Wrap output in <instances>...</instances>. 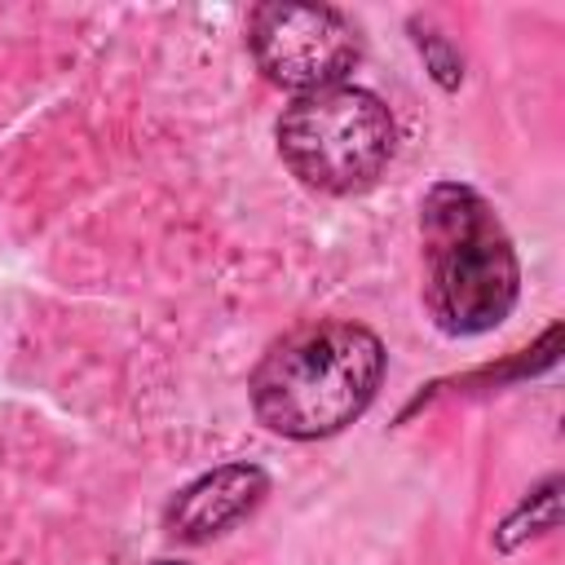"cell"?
<instances>
[{
  "label": "cell",
  "instance_id": "obj_8",
  "mask_svg": "<svg viewBox=\"0 0 565 565\" xmlns=\"http://www.w3.org/2000/svg\"><path fill=\"white\" fill-rule=\"evenodd\" d=\"M154 565H181V561H154Z\"/></svg>",
  "mask_w": 565,
  "mask_h": 565
},
{
  "label": "cell",
  "instance_id": "obj_6",
  "mask_svg": "<svg viewBox=\"0 0 565 565\" xmlns=\"http://www.w3.org/2000/svg\"><path fill=\"white\" fill-rule=\"evenodd\" d=\"M556 490H561V481L547 477L539 490H530V499H521V508H516V512L503 521V530H499V547H503V552H512L516 543H525V539H534V534L556 530V521H561V499H556Z\"/></svg>",
  "mask_w": 565,
  "mask_h": 565
},
{
  "label": "cell",
  "instance_id": "obj_7",
  "mask_svg": "<svg viewBox=\"0 0 565 565\" xmlns=\"http://www.w3.org/2000/svg\"><path fill=\"white\" fill-rule=\"evenodd\" d=\"M411 31H415V49L424 53L433 79H437L441 88H459V79H463V62H459V53L446 44V35H437L433 26H419V22H411Z\"/></svg>",
  "mask_w": 565,
  "mask_h": 565
},
{
  "label": "cell",
  "instance_id": "obj_4",
  "mask_svg": "<svg viewBox=\"0 0 565 565\" xmlns=\"http://www.w3.org/2000/svg\"><path fill=\"white\" fill-rule=\"evenodd\" d=\"M247 44L265 79L291 93L344 84L362 53L358 26L331 4H260L252 13Z\"/></svg>",
  "mask_w": 565,
  "mask_h": 565
},
{
  "label": "cell",
  "instance_id": "obj_3",
  "mask_svg": "<svg viewBox=\"0 0 565 565\" xmlns=\"http://www.w3.org/2000/svg\"><path fill=\"white\" fill-rule=\"evenodd\" d=\"M393 146H397L393 110L358 84L300 93L278 119L282 163L309 190L322 194L366 190L388 168Z\"/></svg>",
  "mask_w": 565,
  "mask_h": 565
},
{
  "label": "cell",
  "instance_id": "obj_1",
  "mask_svg": "<svg viewBox=\"0 0 565 565\" xmlns=\"http://www.w3.org/2000/svg\"><path fill=\"white\" fill-rule=\"evenodd\" d=\"M428 309L446 335L494 331L516 296L521 265L494 207L463 181H437L419 207Z\"/></svg>",
  "mask_w": 565,
  "mask_h": 565
},
{
  "label": "cell",
  "instance_id": "obj_2",
  "mask_svg": "<svg viewBox=\"0 0 565 565\" xmlns=\"http://www.w3.org/2000/svg\"><path fill=\"white\" fill-rule=\"evenodd\" d=\"M384 380V344L358 322H322L282 340L252 375L265 428L313 441L349 428Z\"/></svg>",
  "mask_w": 565,
  "mask_h": 565
},
{
  "label": "cell",
  "instance_id": "obj_5",
  "mask_svg": "<svg viewBox=\"0 0 565 565\" xmlns=\"http://www.w3.org/2000/svg\"><path fill=\"white\" fill-rule=\"evenodd\" d=\"M269 494V477L256 463H221L203 477H194L177 499L168 503V534L185 543H207L225 530H234L243 516L260 508Z\"/></svg>",
  "mask_w": 565,
  "mask_h": 565
}]
</instances>
